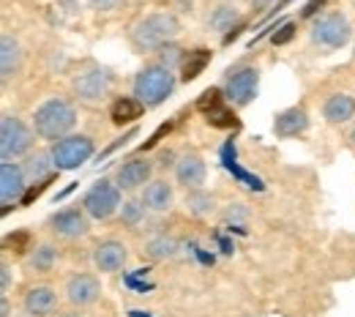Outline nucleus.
<instances>
[{"label": "nucleus", "mask_w": 355, "mask_h": 317, "mask_svg": "<svg viewBox=\"0 0 355 317\" xmlns=\"http://www.w3.org/2000/svg\"><path fill=\"white\" fill-rule=\"evenodd\" d=\"M52 227H55V232H60L63 238H80V235H85L90 230L88 214L80 211V208H66V211H60V214L52 219Z\"/></svg>", "instance_id": "15"}, {"label": "nucleus", "mask_w": 355, "mask_h": 317, "mask_svg": "<svg viewBox=\"0 0 355 317\" xmlns=\"http://www.w3.org/2000/svg\"><path fill=\"white\" fill-rule=\"evenodd\" d=\"M322 3H325V0H309V3L304 6V17H314L317 8H322Z\"/></svg>", "instance_id": "36"}, {"label": "nucleus", "mask_w": 355, "mask_h": 317, "mask_svg": "<svg viewBox=\"0 0 355 317\" xmlns=\"http://www.w3.org/2000/svg\"><path fill=\"white\" fill-rule=\"evenodd\" d=\"M25 191H28L25 189V170L19 164H14V162H3L0 164V200H3V205L8 208L11 203L22 200Z\"/></svg>", "instance_id": "11"}, {"label": "nucleus", "mask_w": 355, "mask_h": 317, "mask_svg": "<svg viewBox=\"0 0 355 317\" xmlns=\"http://www.w3.org/2000/svg\"><path fill=\"white\" fill-rule=\"evenodd\" d=\"M170 129H173V123H167V126H162V129H159L156 135H153V137H150V139H148V142H145V148H153V145L159 142V137H162V135H167Z\"/></svg>", "instance_id": "37"}, {"label": "nucleus", "mask_w": 355, "mask_h": 317, "mask_svg": "<svg viewBox=\"0 0 355 317\" xmlns=\"http://www.w3.org/2000/svg\"><path fill=\"white\" fill-rule=\"evenodd\" d=\"M186 208L194 214V216H205L211 208H214V197L200 191V189H191V194L186 197Z\"/></svg>", "instance_id": "24"}, {"label": "nucleus", "mask_w": 355, "mask_h": 317, "mask_svg": "<svg viewBox=\"0 0 355 317\" xmlns=\"http://www.w3.org/2000/svg\"><path fill=\"white\" fill-rule=\"evenodd\" d=\"M173 91H175V74L162 63L145 66L134 80V98H139L145 107L162 104Z\"/></svg>", "instance_id": "3"}, {"label": "nucleus", "mask_w": 355, "mask_h": 317, "mask_svg": "<svg viewBox=\"0 0 355 317\" xmlns=\"http://www.w3.org/2000/svg\"><path fill=\"white\" fill-rule=\"evenodd\" d=\"M235 19H238V11H235L232 6H222V8L211 17V25H214V28H222L224 31V28H227V25H232Z\"/></svg>", "instance_id": "31"}, {"label": "nucleus", "mask_w": 355, "mask_h": 317, "mask_svg": "<svg viewBox=\"0 0 355 317\" xmlns=\"http://www.w3.org/2000/svg\"><path fill=\"white\" fill-rule=\"evenodd\" d=\"M142 112H145V104H142L139 98H129V96L115 98V104H112V110H110V115H112V123H115V126L132 123V121H137Z\"/></svg>", "instance_id": "21"}, {"label": "nucleus", "mask_w": 355, "mask_h": 317, "mask_svg": "<svg viewBox=\"0 0 355 317\" xmlns=\"http://www.w3.org/2000/svg\"><path fill=\"white\" fill-rule=\"evenodd\" d=\"M175 252H178V243L173 238H167V235H159V238L148 241V246H145V255L150 260H170Z\"/></svg>", "instance_id": "23"}, {"label": "nucleus", "mask_w": 355, "mask_h": 317, "mask_svg": "<svg viewBox=\"0 0 355 317\" xmlns=\"http://www.w3.org/2000/svg\"><path fill=\"white\" fill-rule=\"evenodd\" d=\"M8 312H11V309H8V301L3 298V304H0V317H8Z\"/></svg>", "instance_id": "41"}, {"label": "nucleus", "mask_w": 355, "mask_h": 317, "mask_svg": "<svg viewBox=\"0 0 355 317\" xmlns=\"http://www.w3.org/2000/svg\"><path fill=\"white\" fill-rule=\"evenodd\" d=\"M19 66H22V49H19L14 36L6 33L0 39V80L8 83L19 71Z\"/></svg>", "instance_id": "16"}, {"label": "nucleus", "mask_w": 355, "mask_h": 317, "mask_svg": "<svg viewBox=\"0 0 355 317\" xmlns=\"http://www.w3.org/2000/svg\"><path fill=\"white\" fill-rule=\"evenodd\" d=\"M208 123H211V126H216V129H232V126H238V118H235V112H232V110H227V107H216V110H211V112H208Z\"/></svg>", "instance_id": "27"}, {"label": "nucleus", "mask_w": 355, "mask_h": 317, "mask_svg": "<svg viewBox=\"0 0 355 317\" xmlns=\"http://www.w3.org/2000/svg\"><path fill=\"white\" fill-rule=\"evenodd\" d=\"M159 52H162V66H167V69H175L178 63L183 66V49L178 44H167Z\"/></svg>", "instance_id": "30"}, {"label": "nucleus", "mask_w": 355, "mask_h": 317, "mask_svg": "<svg viewBox=\"0 0 355 317\" xmlns=\"http://www.w3.org/2000/svg\"><path fill=\"white\" fill-rule=\"evenodd\" d=\"M350 22H347V17H342V14H325V17H320L314 25H311V39L317 42V44L322 46H331V49H336V46H345L350 42Z\"/></svg>", "instance_id": "8"}, {"label": "nucleus", "mask_w": 355, "mask_h": 317, "mask_svg": "<svg viewBox=\"0 0 355 317\" xmlns=\"http://www.w3.org/2000/svg\"><path fill=\"white\" fill-rule=\"evenodd\" d=\"M180 25L173 14L159 11V14H148L142 17L132 31L134 44L139 49H164L167 44H173V39L178 36Z\"/></svg>", "instance_id": "2"}, {"label": "nucleus", "mask_w": 355, "mask_h": 317, "mask_svg": "<svg viewBox=\"0 0 355 317\" xmlns=\"http://www.w3.org/2000/svg\"><path fill=\"white\" fill-rule=\"evenodd\" d=\"M52 164L58 170H77L80 164H85L93 156V139L85 135H71L63 137L52 145Z\"/></svg>", "instance_id": "4"}, {"label": "nucleus", "mask_w": 355, "mask_h": 317, "mask_svg": "<svg viewBox=\"0 0 355 317\" xmlns=\"http://www.w3.org/2000/svg\"><path fill=\"white\" fill-rule=\"evenodd\" d=\"M293 31H295L293 25H284V28H282V31H279V33L273 36V44H276V46H279V44H287V42L293 39Z\"/></svg>", "instance_id": "33"}, {"label": "nucleus", "mask_w": 355, "mask_h": 317, "mask_svg": "<svg viewBox=\"0 0 355 317\" xmlns=\"http://www.w3.org/2000/svg\"><path fill=\"white\" fill-rule=\"evenodd\" d=\"M257 85H260V71L246 66V69H238L235 74H230L227 80V98L235 104V107H246L254 96H257Z\"/></svg>", "instance_id": "9"}, {"label": "nucleus", "mask_w": 355, "mask_h": 317, "mask_svg": "<svg viewBox=\"0 0 355 317\" xmlns=\"http://www.w3.org/2000/svg\"><path fill=\"white\" fill-rule=\"evenodd\" d=\"M175 178L186 189H200L205 181V162L197 153H183L175 162Z\"/></svg>", "instance_id": "13"}, {"label": "nucleus", "mask_w": 355, "mask_h": 317, "mask_svg": "<svg viewBox=\"0 0 355 317\" xmlns=\"http://www.w3.org/2000/svg\"><path fill=\"white\" fill-rule=\"evenodd\" d=\"M273 129H276V135H279V137H298V135H304V132L309 129V115H306L304 110H298V107H293V110H284L282 115H276V121H273Z\"/></svg>", "instance_id": "17"}, {"label": "nucleus", "mask_w": 355, "mask_h": 317, "mask_svg": "<svg viewBox=\"0 0 355 317\" xmlns=\"http://www.w3.org/2000/svg\"><path fill=\"white\" fill-rule=\"evenodd\" d=\"M142 216H145V203H142V200H129V203L121 205V219H123V225H137Z\"/></svg>", "instance_id": "28"}, {"label": "nucleus", "mask_w": 355, "mask_h": 317, "mask_svg": "<svg viewBox=\"0 0 355 317\" xmlns=\"http://www.w3.org/2000/svg\"><path fill=\"white\" fill-rule=\"evenodd\" d=\"M173 162H175V156H173V153H170V151H167V153H162V156H159V164H162V167H170V164H173Z\"/></svg>", "instance_id": "40"}, {"label": "nucleus", "mask_w": 355, "mask_h": 317, "mask_svg": "<svg viewBox=\"0 0 355 317\" xmlns=\"http://www.w3.org/2000/svg\"><path fill=\"white\" fill-rule=\"evenodd\" d=\"M197 107L208 115L211 110H216V107H222V91L219 88H211V91H205L200 96V101H197Z\"/></svg>", "instance_id": "29"}, {"label": "nucleus", "mask_w": 355, "mask_h": 317, "mask_svg": "<svg viewBox=\"0 0 355 317\" xmlns=\"http://www.w3.org/2000/svg\"><path fill=\"white\" fill-rule=\"evenodd\" d=\"M71 88L77 93V98H83L88 104H96V101H101L107 93L112 91V74L107 69H101V66H90V69L80 71L74 77Z\"/></svg>", "instance_id": "7"}, {"label": "nucleus", "mask_w": 355, "mask_h": 317, "mask_svg": "<svg viewBox=\"0 0 355 317\" xmlns=\"http://www.w3.org/2000/svg\"><path fill=\"white\" fill-rule=\"evenodd\" d=\"M208 63H211V52H208V49H194V52H189V58L183 60V83L197 80V77L205 71Z\"/></svg>", "instance_id": "22"}, {"label": "nucleus", "mask_w": 355, "mask_h": 317, "mask_svg": "<svg viewBox=\"0 0 355 317\" xmlns=\"http://www.w3.org/2000/svg\"><path fill=\"white\" fill-rule=\"evenodd\" d=\"M25 241H28V232H19L17 238H14V235L8 238V243H14V249H22V243H25Z\"/></svg>", "instance_id": "39"}, {"label": "nucleus", "mask_w": 355, "mask_h": 317, "mask_svg": "<svg viewBox=\"0 0 355 317\" xmlns=\"http://www.w3.org/2000/svg\"><path fill=\"white\" fill-rule=\"evenodd\" d=\"M66 298L74 307H90L101 298V282L90 273H74L66 282Z\"/></svg>", "instance_id": "10"}, {"label": "nucleus", "mask_w": 355, "mask_h": 317, "mask_svg": "<svg viewBox=\"0 0 355 317\" xmlns=\"http://www.w3.org/2000/svg\"><path fill=\"white\" fill-rule=\"evenodd\" d=\"M0 273H3V276H0V287H3V293H6V290L11 287V268L3 263V266H0Z\"/></svg>", "instance_id": "35"}, {"label": "nucleus", "mask_w": 355, "mask_h": 317, "mask_svg": "<svg viewBox=\"0 0 355 317\" xmlns=\"http://www.w3.org/2000/svg\"><path fill=\"white\" fill-rule=\"evenodd\" d=\"M132 317H150V315H142V312H132Z\"/></svg>", "instance_id": "42"}, {"label": "nucleus", "mask_w": 355, "mask_h": 317, "mask_svg": "<svg viewBox=\"0 0 355 317\" xmlns=\"http://www.w3.org/2000/svg\"><path fill=\"white\" fill-rule=\"evenodd\" d=\"M241 219H246L243 205H230V211H227V222H241Z\"/></svg>", "instance_id": "34"}, {"label": "nucleus", "mask_w": 355, "mask_h": 317, "mask_svg": "<svg viewBox=\"0 0 355 317\" xmlns=\"http://www.w3.org/2000/svg\"><path fill=\"white\" fill-rule=\"evenodd\" d=\"M31 145H33L31 129L14 115H3V121H0V153H3V162L25 156L31 151Z\"/></svg>", "instance_id": "6"}, {"label": "nucleus", "mask_w": 355, "mask_h": 317, "mask_svg": "<svg viewBox=\"0 0 355 317\" xmlns=\"http://www.w3.org/2000/svg\"><path fill=\"white\" fill-rule=\"evenodd\" d=\"M322 115L328 123H345L355 115V98L347 93H334L325 107H322Z\"/></svg>", "instance_id": "20"}, {"label": "nucleus", "mask_w": 355, "mask_h": 317, "mask_svg": "<svg viewBox=\"0 0 355 317\" xmlns=\"http://www.w3.org/2000/svg\"><path fill=\"white\" fill-rule=\"evenodd\" d=\"M55 257H58V252H55V246H39L33 255H31V268H36V271H49L52 268V263H55Z\"/></svg>", "instance_id": "25"}, {"label": "nucleus", "mask_w": 355, "mask_h": 317, "mask_svg": "<svg viewBox=\"0 0 355 317\" xmlns=\"http://www.w3.org/2000/svg\"><path fill=\"white\" fill-rule=\"evenodd\" d=\"M77 126V110L66 98H46L33 112V129L44 139H63Z\"/></svg>", "instance_id": "1"}, {"label": "nucleus", "mask_w": 355, "mask_h": 317, "mask_svg": "<svg viewBox=\"0 0 355 317\" xmlns=\"http://www.w3.org/2000/svg\"><path fill=\"white\" fill-rule=\"evenodd\" d=\"M55 307H58V293L52 290V287H31L28 290V295H25V312L28 315H49V312H55Z\"/></svg>", "instance_id": "18"}, {"label": "nucleus", "mask_w": 355, "mask_h": 317, "mask_svg": "<svg viewBox=\"0 0 355 317\" xmlns=\"http://www.w3.org/2000/svg\"><path fill=\"white\" fill-rule=\"evenodd\" d=\"M90 6H93V8H101V11H107V8L118 6V0H90Z\"/></svg>", "instance_id": "38"}, {"label": "nucleus", "mask_w": 355, "mask_h": 317, "mask_svg": "<svg viewBox=\"0 0 355 317\" xmlns=\"http://www.w3.org/2000/svg\"><path fill=\"white\" fill-rule=\"evenodd\" d=\"M173 200H175V191H173V186L167 181H150L145 186V191H142V203H145V208L148 211H167L170 205H173Z\"/></svg>", "instance_id": "19"}, {"label": "nucleus", "mask_w": 355, "mask_h": 317, "mask_svg": "<svg viewBox=\"0 0 355 317\" xmlns=\"http://www.w3.org/2000/svg\"><path fill=\"white\" fill-rule=\"evenodd\" d=\"M126 260H129V249L121 243V241H101V243H96V249H93V263H96V268L104 273H115L121 271L123 266H126Z\"/></svg>", "instance_id": "12"}, {"label": "nucleus", "mask_w": 355, "mask_h": 317, "mask_svg": "<svg viewBox=\"0 0 355 317\" xmlns=\"http://www.w3.org/2000/svg\"><path fill=\"white\" fill-rule=\"evenodd\" d=\"M150 173H153V162H148V159H129L118 170V186L126 189V191H134V189L148 183Z\"/></svg>", "instance_id": "14"}, {"label": "nucleus", "mask_w": 355, "mask_h": 317, "mask_svg": "<svg viewBox=\"0 0 355 317\" xmlns=\"http://www.w3.org/2000/svg\"><path fill=\"white\" fill-rule=\"evenodd\" d=\"M49 181H52V175H49V178H44V181H39V183H36V186H31V189L25 191V197H22V203H25V205H31V203H33V200H36V197H39V194L44 191V186H46V183H49Z\"/></svg>", "instance_id": "32"}, {"label": "nucleus", "mask_w": 355, "mask_h": 317, "mask_svg": "<svg viewBox=\"0 0 355 317\" xmlns=\"http://www.w3.org/2000/svg\"><path fill=\"white\" fill-rule=\"evenodd\" d=\"M49 162H52V156H46V153L31 156V159L25 162V175H31L33 181H36V178H44L46 173H49ZM46 178H49V175H46Z\"/></svg>", "instance_id": "26"}, {"label": "nucleus", "mask_w": 355, "mask_h": 317, "mask_svg": "<svg viewBox=\"0 0 355 317\" xmlns=\"http://www.w3.org/2000/svg\"><path fill=\"white\" fill-rule=\"evenodd\" d=\"M83 208H85V214L90 219H98V222L115 216L118 208H121V186H115L110 181L93 183L88 189V194H85V200H83Z\"/></svg>", "instance_id": "5"}]
</instances>
